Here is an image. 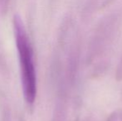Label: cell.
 Returning <instances> with one entry per match:
<instances>
[{
  "instance_id": "obj_1",
  "label": "cell",
  "mask_w": 122,
  "mask_h": 121,
  "mask_svg": "<svg viewBox=\"0 0 122 121\" xmlns=\"http://www.w3.org/2000/svg\"><path fill=\"white\" fill-rule=\"evenodd\" d=\"M15 42L19 58L22 90L24 100L28 105L35 102L37 95V73L33 52L22 20L16 17L13 21Z\"/></svg>"
}]
</instances>
